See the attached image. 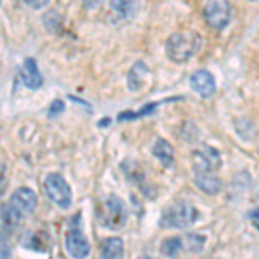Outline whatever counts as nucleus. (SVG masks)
I'll use <instances>...</instances> for the list:
<instances>
[{
    "mask_svg": "<svg viewBox=\"0 0 259 259\" xmlns=\"http://www.w3.org/2000/svg\"><path fill=\"white\" fill-rule=\"evenodd\" d=\"M156 107H157V104H147V106H145L140 112H123V114H119V119H121V121H124V119H135V118H140V116L152 112L154 109H156Z\"/></svg>",
    "mask_w": 259,
    "mask_h": 259,
    "instance_id": "obj_19",
    "label": "nucleus"
},
{
    "mask_svg": "<svg viewBox=\"0 0 259 259\" xmlns=\"http://www.w3.org/2000/svg\"><path fill=\"white\" fill-rule=\"evenodd\" d=\"M97 216L102 227L114 230V232H119V230L126 225L128 211H126V207H124V202L118 195H107V197L100 202Z\"/></svg>",
    "mask_w": 259,
    "mask_h": 259,
    "instance_id": "obj_2",
    "label": "nucleus"
},
{
    "mask_svg": "<svg viewBox=\"0 0 259 259\" xmlns=\"http://www.w3.org/2000/svg\"><path fill=\"white\" fill-rule=\"evenodd\" d=\"M250 221H252L254 227L259 230V209L254 211V212H250Z\"/></svg>",
    "mask_w": 259,
    "mask_h": 259,
    "instance_id": "obj_23",
    "label": "nucleus"
},
{
    "mask_svg": "<svg viewBox=\"0 0 259 259\" xmlns=\"http://www.w3.org/2000/svg\"><path fill=\"white\" fill-rule=\"evenodd\" d=\"M24 2H26L28 6L31 7V9L38 11V9H44V7L50 2V0H24Z\"/></svg>",
    "mask_w": 259,
    "mask_h": 259,
    "instance_id": "obj_22",
    "label": "nucleus"
},
{
    "mask_svg": "<svg viewBox=\"0 0 259 259\" xmlns=\"http://www.w3.org/2000/svg\"><path fill=\"white\" fill-rule=\"evenodd\" d=\"M204 19L212 30H225L232 19V7L228 0H207L204 4Z\"/></svg>",
    "mask_w": 259,
    "mask_h": 259,
    "instance_id": "obj_5",
    "label": "nucleus"
},
{
    "mask_svg": "<svg viewBox=\"0 0 259 259\" xmlns=\"http://www.w3.org/2000/svg\"><path fill=\"white\" fill-rule=\"evenodd\" d=\"M194 171L195 173H214L221 166V154L211 145H200L194 156Z\"/></svg>",
    "mask_w": 259,
    "mask_h": 259,
    "instance_id": "obj_6",
    "label": "nucleus"
},
{
    "mask_svg": "<svg viewBox=\"0 0 259 259\" xmlns=\"http://www.w3.org/2000/svg\"><path fill=\"white\" fill-rule=\"evenodd\" d=\"M21 244H23V247H26V249H33V250H38V252H45V250L49 249L50 239H49L47 233L41 232V230H38V232H36V230H28V232L24 233Z\"/></svg>",
    "mask_w": 259,
    "mask_h": 259,
    "instance_id": "obj_12",
    "label": "nucleus"
},
{
    "mask_svg": "<svg viewBox=\"0 0 259 259\" xmlns=\"http://www.w3.org/2000/svg\"><path fill=\"white\" fill-rule=\"evenodd\" d=\"M24 220V214L11 202L0 206V235L9 237L16 232Z\"/></svg>",
    "mask_w": 259,
    "mask_h": 259,
    "instance_id": "obj_7",
    "label": "nucleus"
},
{
    "mask_svg": "<svg viewBox=\"0 0 259 259\" xmlns=\"http://www.w3.org/2000/svg\"><path fill=\"white\" fill-rule=\"evenodd\" d=\"M152 154L161 161V164L166 166V168L173 166V159H175L173 147H171L169 142H166L164 139L156 140V144H154V147H152Z\"/></svg>",
    "mask_w": 259,
    "mask_h": 259,
    "instance_id": "obj_15",
    "label": "nucleus"
},
{
    "mask_svg": "<svg viewBox=\"0 0 259 259\" xmlns=\"http://www.w3.org/2000/svg\"><path fill=\"white\" fill-rule=\"evenodd\" d=\"M182 244L183 242L180 237H169V239H166L164 242H162L161 252L168 257H177L180 254V250H182V247H183Z\"/></svg>",
    "mask_w": 259,
    "mask_h": 259,
    "instance_id": "obj_18",
    "label": "nucleus"
},
{
    "mask_svg": "<svg viewBox=\"0 0 259 259\" xmlns=\"http://www.w3.org/2000/svg\"><path fill=\"white\" fill-rule=\"evenodd\" d=\"M199 211L189 202H175L162 212L159 225L164 228H189L197 221Z\"/></svg>",
    "mask_w": 259,
    "mask_h": 259,
    "instance_id": "obj_3",
    "label": "nucleus"
},
{
    "mask_svg": "<svg viewBox=\"0 0 259 259\" xmlns=\"http://www.w3.org/2000/svg\"><path fill=\"white\" fill-rule=\"evenodd\" d=\"M21 78H23V83L28 87V89H40L41 83H44V78H41V73L38 71V66H36L35 59H26L21 68Z\"/></svg>",
    "mask_w": 259,
    "mask_h": 259,
    "instance_id": "obj_11",
    "label": "nucleus"
},
{
    "mask_svg": "<svg viewBox=\"0 0 259 259\" xmlns=\"http://www.w3.org/2000/svg\"><path fill=\"white\" fill-rule=\"evenodd\" d=\"M190 87L194 89V92H197L200 97L207 99L211 97L216 92V81L212 78V74L206 69H199L195 71L190 76Z\"/></svg>",
    "mask_w": 259,
    "mask_h": 259,
    "instance_id": "obj_9",
    "label": "nucleus"
},
{
    "mask_svg": "<svg viewBox=\"0 0 259 259\" xmlns=\"http://www.w3.org/2000/svg\"><path fill=\"white\" fill-rule=\"evenodd\" d=\"M56 111H62V102H61V100H57V102L52 104V111H50V114H54Z\"/></svg>",
    "mask_w": 259,
    "mask_h": 259,
    "instance_id": "obj_24",
    "label": "nucleus"
},
{
    "mask_svg": "<svg viewBox=\"0 0 259 259\" xmlns=\"http://www.w3.org/2000/svg\"><path fill=\"white\" fill-rule=\"evenodd\" d=\"M149 74L150 71L145 62H135L128 73V89L133 92L140 90L145 85V81L149 80Z\"/></svg>",
    "mask_w": 259,
    "mask_h": 259,
    "instance_id": "obj_13",
    "label": "nucleus"
},
{
    "mask_svg": "<svg viewBox=\"0 0 259 259\" xmlns=\"http://www.w3.org/2000/svg\"><path fill=\"white\" fill-rule=\"evenodd\" d=\"M187 240L190 242V245H189V250L190 252H199L200 249L204 247V242H206V239L204 237H199V235H190L187 237Z\"/></svg>",
    "mask_w": 259,
    "mask_h": 259,
    "instance_id": "obj_20",
    "label": "nucleus"
},
{
    "mask_svg": "<svg viewBox=\"0 0 259 259\" xmlns=\"http://www.w3.org/2000/svg\"><path fill=\"white\" fill-rule=\"evenodd\" d=\"M195 185L199 187L204 194L214 195L221 190V180L212 173H195Z\"/></svg>",
    "mask_w": 259,
    "mask_h": 259,
    "instance_id": "obj_14",
    "label": "nucleus"
},
{
    "mask_svg": "<svg viewBox=\"0 0 259 259\" xmlns=\"http://www.w3.org/2000/svg\"><path fill=\"white\" fill-rule=\"evenodd\" d=\"M202 45V38L199 33L195 31H178L173 33L166 41V54L173 62H182L189 61L190 57H194L195 54L200 50Z\"/></svg>",
    "mask_w": 259,
    "mask_h": 259,
    "instance_id": "obj_1",
    "label": "nucleus"
},
{
    "mask_svg": "<svg viewBox=\"0 0 259 259\" xmlns=\"http://www.w3.org/2000/svg\"><path fill=\"white\" fill-rule=\"evenodd\" d=\"M9 202L14 207H18L23 214H30L36 207V195H35V192L31 189H28V187H21V189H18L12 194Z\"/></svg>",
    "mask_w": 259,
    "mask_h": 259,
    "instance_id": "obj_10",
    "label": "nucleus"
},
{
    "mask_svg": "<svg viewBox=\"0 0 259 259\" xmlns=\"http://www.w3.org/2000/svg\"><path fill=\"white\" fill-rule=\"evenodd\" d=\"M109 6L123 18H132L139 11V0H109Z\"/></svg>",
    "mask_w": 259,
    "mask_h": 259,
    "instance_id": "obj_16",
    "label": "nucleus"
},
{
    "mask_svg": "<svg viewBox=\"0 0 259 259\" xmlns=\"http://www.w3.org/2000/svg\"><path fill=\"white\" fill-rule=\"evenodd\" d=\"M7 183H9V175H7V166L0 162V195L6 192Z\"/></svg>",
    "mask_w": 259,
    "mask_h": 259,
    "instance_id": "obj_21",
    "label": "nucleus"
},
{
    "mask_svg": "<svg viewBox=\"0 0 259 259\" xmlns=\"http://www.w3.org/2000/svg\"><path fill=\"white\" fill-rule=\"evenodd\" d=\"M44 189L45 194L54 204L61 207V209H68L71 206V189L64 178L57 173H50L44 180Z\"/></svg>",
    "mask_w": 259,
    "mask_h": 259,
    "instance_id": "obj_4",
    "label": "nucleus"
},
{
    "mask_svg": "<svg viewBox=\"0 0 259 259\" xmlns=\"http://www.w3.org/2000/svg\"><path fill=\"white\" fill-rule=\"evenodd\" d=\"M66 250L73 257H87L90 254V244L83 237L80 228H71L66 235Z\"/></svg>",
    "mask_w": 259,
    "mask_h": 259,
    "instance_id": "obj_8",
    "label": "nucleus"
},
{
    "mask_svg": "<svg viewBox=\"0 0 259 259\" xmlns=\"http://www.w3.org/2000/svg\"><path fill=\"white\" fill-rule=\"evenodd\" d=\"M124 254V247H123V240L114 237V239H107L104 242L102 249H100V256L102 257H114L119 259L123 257Z\"/></svg>",
    "mask_w": 259,
    "mask_h": 259,
    "instance_id": "obj_17",
    "label": "nucleus"
}]
</instances>
